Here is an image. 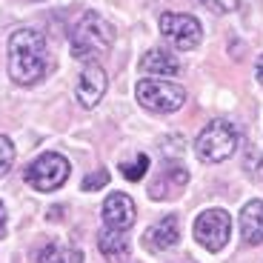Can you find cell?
Listing matches in <instances>:
<instances>
[{
    "label": "cell",
    "instance_id": "cell-1",
    "mask_svg": "<svg viewBox=\"0 0 263 263\" xmlns=\"http://www.w3.org/2000/svg\"><path fill=\"white\" fill-rule=\"evenodd\" d=\"M49 72V49L37 29H17L9 37V74L14 83L32 86Z\"/></svg>",
    "mask_w": 263,
    "mask_h": 263
},
{
    "label": "cell",
    "instance_id": "cell-2",
    "mask_svg": "<svg viewBox=\"0 0 263 263\" xmlns=\"http://www.w3.org/2000/svg\"><path fill=\"white\" fill-rule=\"evenodd\" d=\"M112 43H115V26L98 12H86L83 17L74 23L72 37H69L72 54L78 60H86V63L103 58V54L112 49Z\"/></svg>",
    "mask_w": 263,
    "mask_h": 263
},
{
    "label": "cell",
    "instance_id": "cell-3",
    "mask_svg": "<svg viewBox=\"0 0 263 263\" xmlns=\"http://www.w3.org/2000/svg\"><path fill=\"white\" fill-rule=\"evenodd\" d=\"M237 129L229 123V120H212L200 135H197V158L206 160V163H220V160L232 158L237 149Z\"/></svg>",
    "mask_w": 263,
    "mask_h": 263
},
{
    "label": "cell",
    "instance_id": "cell-4",
    "mask_svg": "<svg viewBox=\"0 0 263 263\" xmlns=\"http://www.w3.org/2000/svg\"><path fill=\"white\" fill-rule=\"evenodd\" d=\"M138 103L149 112H158V115H169V112H178L186 100L183 86L172 83V80H140L138 89Z\"/></svg>",
    "mask_w": 263,
    "mask_h": 263
},
{
    "label": "cell",
    "instance_id": "cell-5",
    "mask_svg": "<svg viewBox=\"0 0 263 263\" xmlns=\"http://www.w3.org/2000/svg\"><path fill=\"white\" fill-rule=\"evenodd\" d=\"M23 178L37 192H54L69 178V160L63 155H58V152H46V155H40L37 160H32L26 166Z\"/></svg>",
    "mask_w": 263,
    "mask_h": 263
},
{
    "label": "cell",
    "instance_id": "cell-6",
    "mask_svg": "<svg viewBox=\"0 0 263 263\" xmlns=\"http://www.w3.org/2000/svg\"><path fill=\"white\" fill-rule=\"evenodd\" d=\"M232 235V217L223 209H206L195 220V240L206 252H220Z\"/></svg>",
    "mask_w": 263,
    "mask_h": 263
},
{
    "label": "cell",
    "instance_id": "cell-7",
    "mask_svg": "<svg viewBox=\"0 0 263 263\" xmlns=\"http://www.w3.org/2000/svg\"><path fill=\"white\" fill-rule=\"evenodd\" d=\"M160 34L169 40L175 49L186 52L195 49L200 43V23L192 14H178V12H166L160 17Z\"/></svg>",
    "mask_w": 263,
    "mask_h": 263
},
{
    "label": "cell",
    "instance_id": "cell-8",
    "mask_svg": "<svg viewBox=\"0 0 263 263\" xmlns=\"http://www.w3.org/2000/svg\"><path fill=\"white\" fill-rule=\"evenodd\" d=\"M106 86H109V80H106V72L100 69L98 63H89L83 72H80L78 89H74V95H78L80 106H86V109H95V106L103 100Z\"/></svg>",
    "mask_w": 263,
    "mask_h": 263
},
{
    "label": "cell",
    "instance_id": "cell-9",
    "mask_svg": "<svg viewBox=\"0 0 263 263\" xmlns=\"http://www.w3.org/2000/svg\"><path fill=\"white\" fill-rule=\"evenodd\" d=\"M135 200L123 192H115V195L106 197L103 203V220L109 229H118V232H126L132 223H135Z\"/></svg>",
    "mask_w": 263,
    "mask_h": 263
},
{
    "label": "cell",
    "instance_id": "cell-10",
    "mask_svg": "<svg viewBox=\"0 0 263 263\" xmlns=\"http://www.w3.org/2000/svg\"><path fill=\"white\" fill-rule=\"evenodd\" d=\"M178 240H180V226H178V217L175 215L160 217L158 223L152 226V229H146V235H143V246L149 252H166Z\"/></svg>",
    "mask_w": 263,
    "mask_h": 263
},
{
    "label": "cell",
    "instance_id": "cell-11",
    "mask_svg": "<svg viewBox=\"0 0 263 263\" xmlns=\"http://www.w3.org/2000/svg\"><path fill=\"white\" fill-rule=\"evenodd\" d=\"M140 72L146 74H160V78H175L180 72V60L166 49H149L140 58Z\"/></svg>",
    "mask_w": 263,
    "mask_h": 263
},
{
    "label": "cell",
    "instance_id": "cell-12",
    "mask_svg": "<svg viewBox=\"0 0 263 263\" xmlns=\"http://www.w3.org/2000/svg\"><path fill=\"white\" fill-rule=\"evenodd\" d=\"M189 183V172L183 169V166H166L163 172H160V178L152 183L149 195L155 197V200H166V197H172L178 189H183V186Z\"/></svg>",
    "mask_w": 263,
    "mask_h": 263
},
{
    "label": "cell",
    "instance_id": "cell-13",
    "mask_svg": "<svg viewBox=\"0 0 263 263\" xmlns=\"http://www.w3.org/2000/svg\"><path fill=\"white\" fill-rule=\"evenodd\" d=\"M240 235L249 246L263 243V200H249L240 212Z\"/></svg>",
    "mask_w": 263,
    "mask_h": 263
},
{
    "label": "cell",
    "instance_id": "cell-14",
    "mask_svg": "<svg viewBox=\"0 0 263 263\" xmlns=\"http://www.w3.org/2000/svg\"><path fill=\"white\" fill-rule=\"evenodd\" d=\"M98 249L103 252V257H109V260H123V257L129 255V240H126L123 232L106 226L98 235Z\"/></svg>",
    "mask_w": 263,
    "mask_h": 263
},
{
    "label": "cell",
    "instance_id": "cell-15",
    "mask_svg": "<svg viewBox=\"0 0 263 263\" xmlns=\"http://www.w3.org/2000/svg\"><path fill=\"white\" fill-rule=\"evenodd\" d=\"M34 263H83V255L78 249L60 243H46L34 252Z\"/></svg>",
    "mask_w": 263,
    "mask_h": 263
},
{
    "label": "cell",
    "instance_id": "cell-16",
    "mask_svg": "<svg viewBox=\"0 0 263 263\" xmlns=\"http://www.w3.org/2000/svg\"><path fill=\"white\" fill-rule=\"evenodd\" d=\"M120 172H123L126 180H140L149 172V158L146 155H138L132 163H120Z\"/></svg>",
    "mask_w": 263,
    "mask_h": 263
},
{
    "label": "cell",
    "instance_id": "cell-17",
    "mask_svg": "<svg viewBox=\"0 0 263 263\" xmlns=\"http://www.w3.org/2000/svg\"><path fill=\"white\" fill-rule=\"evenodd\" d=\"M12 163H14V146H12V140H9V138L0 135V178L12 169Z\"/></svg>",
    "mask_w": 263,
    "mask_h": 263
},
{
    "label": "cell",
    "instance_id": "cell-18",
    "mask_svg": "<svg viewBox=\"0 0 263 263\" xmlns=\"http://www.w3.org/2000/svg\"><path fill=\"white\" fill-rule=\"evenodd\" d=\"M106 183H109V172L98 169V172H92V175H89V178L83 180V192H95V189H103Z\"/></svg>",
    "mask_w": 263,
    "mask_h": 263
},
{
    "label": "cell",
    "instance_id": "cell-19",
    "mask_svg": "<svg viewBox=\"0 0 263 263\" xmlns=\"http://www.w3.org/2000/svg\"><path fill=\"white\" fill-rule=\"evenodd\" d=\"M203 6H209L212 12L217 14H226V12H235L237 6H240V0H200Z\"/></svg>",
    "mask_w": 263,
    "mask_h": 263
},
{
    "label": "cell",
    "instance_id": "cell-20",
    "mask_svg": "<svg viewBox=\"0 0 263 263\" xmlns=\"http://www.w3.org/2000/svg\"><path fill=\"white\" fill-rule=\"evenodd\" d=\"M6 235V206L0 203V237Z\"/></svg>",
    "mask_w": 263,
    "mask_h": 263
},
{
    "label": "cell",
    "instance_id": "cell-21",
    "mask_svg": "<svg viewBox=\"0 0 263 263\" xmlns=\"http://www.w3.org/2000/svg\"><path fill=\"white\" fill-rule=\"evenodd\" d=\"M257 80H260V83H263V58L257 60Z\"/></svg>",
    "mask_w": 263,
    "mask_h": 263
}]
</instances>
